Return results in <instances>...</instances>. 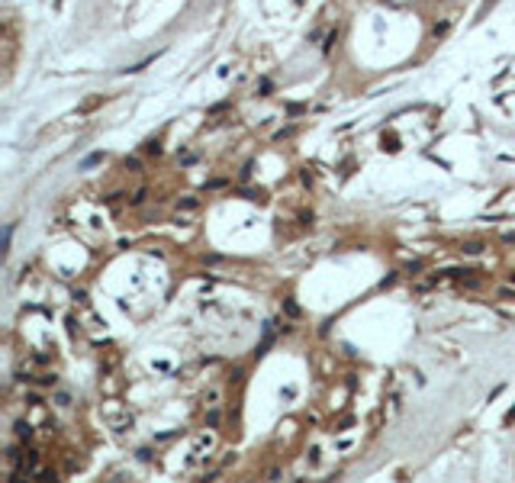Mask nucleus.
Returning <instances> with one entry per match:
<instances>
[{"instance_id": "1", "label": "nucleus", "mask_w": 515, "mask_h": 483, "mask_svg": "<svg viewBox=\"0 0 515 483\" xmlns=\"http://www.w3.org/2000/svg\"><path fill=\"white\" fill-rule=\"evenodd\" d=\"M16 438H20V441H29L32 438V425L29 422H16Z\"/></svg>"}, {"instance_id": "2", "label": "nucleus", "mask_w": 515, "mask_h": 483, "mask_svg": "<svg viewBox=\"0 0 515 483\" xmlns=\"http://www.w3.org/2000/svg\"><path fill=\"white\" fill-rule=\"evenodd\" d=\"M483 248H486L483 242H464L461 252H464V254H483Z\"/></svg>"}, {"instance_id": "3", "label": "nucleus", "mask_w": 515, "mask_h": 483, "mask_svg": "<svg viewBox=\"0 0 515 483\" xmlns=\"http://www.w3.org/2000/svg\"><path fill=\"white\" fill-rule=\"evenodd\" d=\"M52 403H55V406H62V409H68V406H71V393L58 390V393H55V396H52Z\"/></svg>"}, {"instance_id": "4", "label": "nucleus", "mask_w": 515, "mask_h": 483, "mask_svg": "<svg viewBox=\"0 0 515 483\" xmlns=\"http://www.w3.org/2000/svg\"><path fill=\"white\" fill-rule=\"evenodd\" d=\"M197 207H200V200H197V197H180V200H177V209H197Z\"/></svg>"}, {"instance_id": "5", "label": "nucleus", "mask_w": 515, "mask_h": 483, "mask_svg": "<svg viewBox=\"0 0 515 483\" xmlns=\"http://www.w3.org/2000/svg\"><path fill=\"white\" fill-rule=\"evenodd\" d=\"M145 193H148L145 187H138V190H135V193L129 197V207H138V203H145Z\"/></svg>"}, {"instance_id": "6", "label": "nucleus", "mask_w": 515, "mask_h": 483, "mask_svg": "<svg viewBox=\"0 0 515 483\" xmlns=\"http://www.w3.org/2000/svg\"><path fill=\"white\" fill-rule=\"evenodd\" d=\"M39 384H42V387H55V384H58V377H55V374H42V377H39Z\"/></svg>"}, {"instance_id": "7", "label": "nucleus", "mask_w": 515, "mask_h": 483, "mask_svg": "<svg viewBox=\"0 0 515 483\" xmlns=\"http://www.w3.org/2000/svg\"><path fill=\"white\" fill-rule=\"evenodd\" d=\"M448 29H451V20H441V23L435 26V36H445Z\"/></svg>"}, {"instance_id": "8", "label": "nucleus", "mask_w": 515, "mask_h": 483, "mask_svg": "<svg viewBox=\"0 0 515 483\" xmlns=\"http://www.w3.org/2000/svg\"><path fill=\"white\" fill-rule=\"evenodd\" d=\"M284 309L290 316H300V306H296V303H293V299H284Z\"/></svg>"}, {"instance_id": "9", "label": "nucleus", "mask_w": 515, "mask_h": 483, "mask_svg": "<svg viewBox=\"0 0 515 483\" xmlns=\"http://www.w3.org/2000/svg\"><path fill=\"white\" fill-rule=\"evenodd\" d=\"M126 168H132V171H142V161H138V158H126Z\"/></svg>"}, {"instance_id": "10", "label": "nucleus", "mask_w": 515, "mask_h": 483, "mask_svg": "<svg viewBox=\"0 0 515 483\" xmlns=\"http://www.w3.org/2000/svg\"><path fill=\"white\" fill-rule=\"evenodd\" d=\"M100 158H103V155H87V158H84V168H90V164H97Z\"/></svg>"}, {"instance_id": "11", "label": "nucleus", "mask_w": 515, "mask_h": 483, "mask_svg": "<svg viewBox=\"0 0 515 483\" xmlns=\"http://www.w3.org/2000/svg\"><path fill=\"white\" fill-rule=\"evenodd\" d=\"M216 422H219V409H213V413L206 415V425H216Z\"/></svg>"}, {"instance_id": "12", "label": "nucleus", "mask_w": 515, "mask_h": 483, "mask_svg": "<svg viewBox=\"0 0 515 483\" xmlns=\"http://www.w3.org/2000/svg\"><path fill=\"white\" fill-rule=\"evenodd\" d=\"M145 152H152V155H158V152H161V145H158V142H148V145H145Z\"/></svg>"}]
</instances>
